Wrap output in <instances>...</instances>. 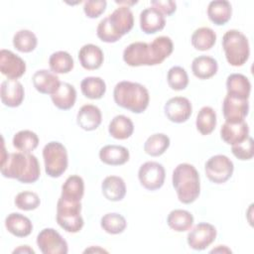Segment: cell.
I'll use <instances>...</instances> for the list:
<instances>
[{"instance_id": "cell-1", "label": "cell", "mask_w": 254, "mask_h": 254, "mask_svg": "<svg viewBox=\"0 0 254 254\" xmlns=\"http://www.w3.org/2000/svg\"><path fill=\"white\" fill-rule=\"evenodd\" d=\"M174 50L171 38L160 36L151 43L135 42L123 51V61L130 66L157 65L162 64Z\"/></svg>"}, {"instance_id": "cell-2", "label": "cell", "mask_w": 254, "mask_h": 254, "mask_svg": "<svg viewBox=\"0 0 254 254\" xmlns=\"http://www.w3.org/2000/svg\"><path fill=\"white\" fill-rule=\"evenodd\" d=\"M1 174L8 179H16L22 184H33L41 175L40 164L36 156L22 152L8 154L1 162Z\"/></svg>"}, {"instance_id": "cell-3", "label": "cell", "mask_w": 254, "mask_h": 254, "mask_svg": "<svg viewBox=\"0 0 254 254\" xmlns=\"http://www.w3.org/2000/svg\"><path fill=\"white\" fill-rule=\"evenodd\" d=\"M113 98L118 106L137 114L144 112L150 101L149 91L143 84L128 80L115 85Z\"/></svg>"}, {"instance_id": "cell-4", "label": "cell", "mask_w": 254, "mask_h": 254, "mask_svg": "<svg viewBox=\"0 0 254 254\" xmlns=\"http://www.w3.org/2000/svg\"><path fill=\"white\" fill-rule=\"evenodd\" d=\"M172 183L179 200L185 204L192 203L200 193L199 174L190 164H179L173 171Z\"/></svg>"}, {"instance_id": "cell-5", "label": "cell", "mask_w": 254, "mask_h": 254, "mask_svg": "<svg viewBox=\"0 0 254 254\" xmlns=\"http://www.w3.org/2000/svg\"><path fill=\"white\" fill-rule=\"evenodd\" d=\"M221 44L226 61L230 65L241 66L248 61L250 56L249 42L240 31L232 29L225 32Z\"/></svg>"}, {"instance_id": "cell-6", "label": "cell", "mask_w": 254, "mask_h": 254, "mask_svg": "<svg viewBox=\"0 0 254 254\" xmlns=\"http://www.w3.org/2000/svg\"><path fill=\"white\" fill-rule=\"evenodd\" d=\"M80 201L74 202L59 198L57 203V222L66 232L76 233L83 227V218L80 214Z\"/></svg>"}, {"instance_id": "cell-7", "label": "cell", "mask_w": 254, "mask_h": 254, "mask_svg": "<svg viewBox=\"0 0 254 254\" xmlns=\"http://www.w3.org/2000/svg\"><path fill=\"white\" fill-rule=\"evenodd\" d=\"M43 158L46 174L51 178L61 177L67 169L68 160L66 149L58 141H51L45 145Z\"/></svg>"}, {"instance_id": "cell-8", "label": "cell", "mask_w": 254, "mask_h": 254, "mask_svg": "<svg viewBox=\"0 0 254 254\" xmlns=\"http://www.w3.org/2000/svg\"><path fill=\"white\" fill-rule=\"evenodd\" d=\"M204 171L210 182L220 185L231 178L234 171V165L227 156L214 155L206 161Z\"/></svg>"}, {"instance_id": "cell-9", "label": "cell", "mask_w": 254, "mask_h": 254, "mask_svg": "<svg viewBox=\"0 0 254 254\" xmlns=\"http://www.w3.org/2000/svg\"><path fill=\"white\" fill-rule=\"evenodd\" d=\"M166 178V172L162 164L149 161L140 166L138 179L141 186L148 190H156L163 187Z\"/></svg>"}, {"instance_id": "cell-10", "label": "cell", "mask_w": 254, "mask_h": 254, "mask_svg": "<svg viewBox=\"0 0 254 254\" xmlns=\"http://www.w3.org/2000/svg\"><path fill=\"white\" fill-rule=\"evenodd\" d=\"M37 245L43 254H66L67 243L54 228H44L37 236Z\"/></svg>"}, {"instance_id": "cell-11", "label": "cell", "mask_w": 254, "mask_h": 254, "mask_svg": "<svg viewBox=\"0 0 254 254\" xmlns=\"http://www.w3.org/2000/svg\"><path fill=\"white\" fill-rule=\"evenodd\" d=\"M216 228L207 222H199L188 233L187 241L193 250H204L216 238Z\"/></svg>"}, {"instance_id": "cell-12", "label": "cell", "mask_w": 254, "mask_h": 254, "mask_svg": "<svg viewBox=\"0 0 254 254\" xmlns=\"http://www.w3.org/2000/svg\"><path fill=\"white\" fill-rule=\"evenodd\" d=\"M164 111L170 121L174 123H184L190 117L192 106L187 97L175 96L166 102Z\"/></svg>"}, {"instance_id": "cell-13", "label": "cell", "mask_w": 254, "mask_h": 254, "mask_svg": "<svg viewBox=\"0 0 254 254\" xmlns=\"http://www.w3.org/2000/svg\"><path fill=\"white\" fill-rule=\"evenodd\" d=\"M0 70L8 79H17L26 72V63L9 50L0 51Z\"/></svg>"}, {"instance_id": "cell-14", "label": "cell", "mask_w": 254, "mask_h": 254, "mask_svg": "<svg viewBox=\"0 0 254 254\" xmlns=\"http://www.w3.org/2000/svg\"><path fill=\"white\" fill-rule=\"evenodd\" d=\"M222 112L226 122L243 121L249 112V101L226 94L222 102Z\"/></svg>"}, {"instance_id": "cell-15", "label": "cell", "mask_w": 254, "mask_h": 254, "mask_svg": "<svg viewBox=\"0 0 254 254\" xmlns=\"http://www.w3.org/2000/svg\"><path fill=\"white\" fill-rule=\"evenodd\" d=\"M108 22L112 30L119 36L129 33L134 26V16L129 7L119 6L112 14L107 16Z\"/></svg>"}, {"instance_id": "cell-16", "label": "cell", "mask_w": 254, "mask_h": 254, "mask_svg": "<svg viewBox=\"0 0 254 254\" xmlns=\"http://www.w3.org/2000/svg\"><path fill=\"white\" fill-rule=\"evenodd\" d=\"M0 96L1 101L5 106L12 108L18 107L24 100V87L17 79H6L1 83Z\"/></svg>"}, {"instance_id": "cell-17", "label": "cell", "mask_w": 254, "mask_h": 254, "mask_svg": "<svg viewBox=\"0 0 254 254\" xmlns=\"http://www.w3.org/2000/svg\"><path fill=\"white\" fill-rule=\"evenodd\" d=\"M32 82L37 91L50 95L54 94L61 84L59 76L48 69L37 70L32 76Z\"/></svg>"}, {"instance_id": "cell-18", "label": "cell", "mask_w": 254, "mask_h": 254, "mask_svg": "<svg viewBox=\"0 0 254 254\" xmlns=\"http://www.w3.org/2000/svg\"><path fill=\"white\" fill-rule=\"evenodd\" d=\"M102 121L100 109L92 104L82 105L76 115L77 125L85 131H93L99 127Z\"/></svg>"}, {"instance_id": "cell-19", "label": "cell", "mask_w": 254, "mask_h": 254, "mask_svg": "<svg viewBox=\"0 0 254 254\" xmlns=\"http://www.w3.org/2000/svg\"><path fill=\"white\" fill-rule=\"evenodd\" d=\"M221 139L229 145H234L244 141L249 137V127L245 120L240 122H226L220 129Z\"/></svg>"}, {"instance_id": "cell-20", "label": "cell", "mask_w": 254, "mask_h": 254, "mask_svg": "<svg viewBox=\"0 0 254 254\" xmlns=\"http://www.w3.org/2000/svg\"><path fill=\"white\" fill-rule=\"evenodd\" d=\"M165 16L154 7L144 9L140 13V28L145 34H155L165 28Z\"/></svg>"}, {"instance_id": "cell-21", "label": "cell", "mask_w": 254, "mask_h": 254, "mask_svg": "<svg viewBox=\"0 0 254 254\" xmlns=\"http://www.w3.org/2000/svg\"><path fill=\"white\" fill-rule=\"evenodd\" d=\"M78 60L81 66L87 70H94L101 66L104 61L102 50L93 44L82 46L78 52Z\"/></svg>"}, {"instance_id": "cell-22", "label": "cell", "mask_w": 254, "mask_h": 254, "mask_svg": "<svg viewBox=\"0 0 254 254\" xmlns=\"http://www.w3.org/2000/svg\"><path fill=\"white\" fill-rule=\"evenodd\" d=\"M5 227L8 232L16 237H26L33 230V224L30 218L18 212L8 214L5 218Z\"/></svg>"}, {"instance_id": "cell-23", "label": "cell", "mask_w": 254, "mask_h": 254, "mask_svg": "<svg viewBox=\"0 0 254 254\" xmlns=\"http://www.w3.org/2000/svg\"><path fill=\"white\" fill-rule=\"evenodd\" d=\"M129 151L120 145H106L99 151V159L109 166L124 165L129 161Z\"/></svg>"}, {"instance_id": "cell-24", "label": "cell", "mask_w": 254, "mask_h": 254, "mask_svg": "<svg viewBox=\"0 0 254 254\" xmlns=\"http://www.w3.org/2000/svg\"><path fill=\"white\" fill-rule=\"evenodd\" d=\"M101 190L104 197L110 201H120L126 194V185L118 176H108L101 184Z\"/></svg>"}, {"instance_id": "cell-25", "label": "cell", "mask_w": 254, "mask_h": 254, "mask_svg": "<svg viewBox=\"0 0 254 254\" xmlns=\"http://www.w3.org/2000/svg\"><path fill=\"white\" fill-rule=\"evenodd\" d=\"M227 94L241 98L248 99L251 92V83L245 75L241 73H231L226 78Z\"/></svg>"}, {"instance_id": "cell-26", "label": "cell", "mask_w": 254, "mask_h": 254, "mask_svg": "<svg viewBox=\"0 0 254 254\" xmlns=\"http://www.w3.org/2000/svg\"><path fill=\"white\" fill-rule=\"evenodd\" d=\"M54 105L61 110L70 109L76 100V90L68 82H61L57 91L51 95Z\"/></svg>"}, {"instance_id": "cell-27", "label": "cell", "mask_w": 254, "mask_h": 254, "mask_svg": "<svg viewBox=\"0 0 254 254\" xmlns=\"http://www.w3.org/2000/svg\"><path fill=\"white\" fill-rule=\"evenodd\" d=\"M232 15V7L230 2L226 0H214L209 2L207 6L208 19L217 26L226 24Z\"/></svg>"}, {"instance_id": "cell-28", "label": "cell", "mask_w": 254, "mask_h": 254, "mask_svg": "<svg viewBox=\"0 0 254 254\" xmlns=\"http://www.w3.org/2000/svg\"><path fill=\"white\" fill-rule=\"evenodd\" d=\"M218 64L215 59L209 56H198L191 63V71L199 79H207L216 74Z\"/></svg>"}, {"instance_id": "cell-29", "label": "cell", "mask_w": 254, "mask_h": 254, "mask_svg": "<svg viewBox=\"0 0 254 254\" xmlns=\"http://www.w3.org/2000/svg\"><path fill=\"white\" fill-rule=\"evenodd\" d=\"M84 194V182L77 175L69 176L62 187L61 197L69 201H80Z\"/></svg>"}, {"instance_id": "cell-30", "label": "cell", "mask_w": 254, "mask_h": 254, "mask_svg": "<svg viewBox=\"0 0 254 254\" xmlns=\"http://www.w3.org/2000/svg\"><path fill=\"white\" fill-rule=\"evenodd\" d=\"M108 132L111 137L118 140H125L131 137L134 132L132 120L125 115H116L110 121Z\"/></svg>"}, {"instance_id": "cell-31", "label": "cell", "mask_w": 254, "mask_h": 254, "mask_svg": "<svg viewBox=\"0 0 254 254\" xmlns=\"http://www.w3.org/2000/svg\"><path fill=\"white\" fill-rule=\"evenodd\" d=\"M167 223L170 228L177 232L188 231L193 224V216L188 210L174 209L169 213L167 217Z\"/></svg>"}, {"instance_id": "cell-32", "label": "cell", "mask_w": 254, "mask_h": 254, "mask_svg": "<svg viewBox=\"0 0 254 254\" xmlns=\"http://www.w3.org/2000/svg\"><path fill=\"white\" fill-rule=\"evenodd\" d=\"M82 94L89 99H100L106 91L105 81L98 76L84 77L80 82Z\"/></svg>"}, {"instance_id": "cell-33", "label": "cell", "mask_w": 254, "mask_h": 254, "mask_svg": "<svg viewBox=\"0 0 254 254\" xmlns=\"http://www.w3.org/2000/svg\"><path fill=\"white\" fill-rule=\"evenodd\" d=\"M192 47L198 51L210 50L216 42L215 32L208 27H201L196 29L190 38Z\"/></svg>"}, {"instance_id": "cell-34", "label": "cell", "mask_w": 254, "mask_h": 254, "mask_svg": "<svg viewBox=\"0 0 254 254\" xmlns=\"http://www.w3.org/2000/svg\"><path fill=\"white\" fill-rule=\"evenodd\" d=\"M12 143L20 152L30 154L38 147L39 137L31 130H21L14 135Z\"/></svg>"}, {"instance_id": "cell-35", "label": "cell", "mask_w": 254, "mask_h": 254, "mask_svg": "<svg viewBox=\"0 0 254 254\" xmlns=\"http://www.w3.org/2000/svg\"><path fill=\"white\" fill-rule=\"evenodd\" d=\"M195 126L201 135L210 134L216 126V113L210 106H203L197 113Z\"/></svg>"}, {"instance_id": "cell-36", "label": "cell", "mask_w": 254, "mask_h": 254, "mask_svg": "<svg viewBox=\"0 0 254 254\" xmlns=\"http://www.w3.org/2000/svg\"><path fill=\"white\" fill-rule=\"evenodd\" d=\"M49 65L54 73H67L73 68L74 63L67 52L58 51L50 56Z\"/></svg>"}, {"instance_id": "cell-37", "label": "cell", "mask_w": 254, "mask_h": 254, "mask_svg": "<svg viewBox=\"0 0 254 254\" xmlns=\"http://www.w3.org/2000/svg\"><path fill=\"white\" fill-rule=\"evenodd\" d=\"M170 147V138L163 133H156L151 135L144 143V151L152 157H159L163 155Z\"/></svg>"}, {"instance_id": "cell-38", "label": "cell", "mask_w": 254, "mask_h": 254, "mask_svg": "<svg viewBox=\"0 0 254 254\" xmlns=\"http://www.w3.org/2000/svg\"><path fill=\"white\" fill-rule=\"evenodd\" d=\"M38 45L36 35L30 30H19L13 37L14 48L21 53H31Z\"/></svg>"}, {"instance_id": "cell-39", "label": "cell", "mask_w": 254, "mask_h": 254, "mask_svg": "<svg viewBox=\"0 0 254 254\" xmlns=\"http://www.w3.org/2000/svg\"><path fill=\"white\" fill-rule=\"evenodd\" d=\"M100 225L109 234H120L126 229L127 221L123 215L116 212H109L101 217Z\"/></svg>"}, {"instance_id": "cell-40", "label": "cell", "mask_w": 254, "mask_h": 254, "mask_svg": "<svg viewBox=\"0 0 254 254\" xmlns=\"http://www.w3.org/2000/svg\"><path fill=\"white\" fill-rule=\"evenodd\" d=\"M167 81L172 89L178 91L183 90L189 84V75L184 67L175 65L168 70Z\"/></svg>"}, {"instance_id": "cell-41", "label": "cell", "mask_w": 254, "mask_h": 254, "mask_svg": "<svg viewBox=\"0 0 254 254\" xmlns=\"http://www.w3.org/2000/svg\"><path fill=\"white\" fill-rule=\"evenodd\" d=\"M14 202L19 209L29 211V210L36 209L40 205L41 200L39 195L36 192L25 190V191L19 192L16 195Z\"/></svg>"}, {"instance_id": "cell-42", "label": "cell", "mask_w": 254, "mask_h": 254, "mask_svg": "<svg viewBox=\"0 0 254 254\" xmlns=\"http://www.w3.org/2000/svg\"><path fill=\"white\" fill-rule=\"evenodd\" d=\"M231 152L232 154L241 161H247L253 158L254 151H253V139L249 136L244 141L231 145Z\"/></svg>"}, {"instance_id": "cell-43", "label": "cell", "mask_w": 254, "mask_h": 254, "mask_svg": "<svg viewBox=\"0 0 254 254\" xmlns=\"http://www.w3.org/2000/svg\"><path fill=\"white\" fill-rule=\"evenodd\" d=\"M97 37L104 43H115L121 39V36L116 34L109 25L107 17L103 18L97 26L96 29Z\"/></svg>"}, {"instance_id": "cell-44", "label": "cell", "mask_w": 254, "mask_h": 254, "mask_svg": "<svg viewBox=\"0 0 254 254\" xmlns=\"http://www.w3.org/2000/svg\"><path fill=\"white\" fill-rule=\"evenodd\" d=\"M107 2L105 0H88L84 2L83 12L86 17L95 19L99 17L106 9Z\"/></svg>"}, {"instance_id": "cell-45", "label": "cell", "mask_w": 254, "mask_h": 254, "mask_svg": "<svg viewBox=\"0 0 254 254\" xmlns=\"http://www.w3.org/2000/svg\"><path fill=\"white\" fill-rule=\"evenodd\" d=\"M151 5L164 16H170L177 10V4L175 1L172 0H152Z\"/></svg>"}, {"instance_id": "cell-46", "label": "cell", "mask_w": 254, "mask_h": 254, "mask_svg": "<svg viewBox=\"0 0 254 254\" xmlns=\"http://www.w3.org/2000/svg\"><path fill=\"white\" fill-rule=\"evenodd\" d=\"M13 253H32V254H35V251L29 245H21L18 248L14 249Z\"/></svg>"}, {"instance_id": "cell-47", "label": "cell", "mask_w": 254, "mask_h": 254, "mask_svg": "<svg viewBox=\"0 0 254 254\" xmlns=\"http://www.w3.org/2000/svg\"><path fill=\"white\" fill-rule=\"evenodd\" d=\"M232 251L225 245H218L216 248H213L210 253H231Z\"/></svg>"}, {"instance_id": "cell-48", "label": "cell", "mask_w": 254, "mask_h": 254, "mask_svg": "<svg viewBox=\"0 0 254 254\" xmlns=\"http://www.w3.org/2000/svg\"><path fill=\"white\" fill-rule=\"evenodd\" d=\"M115 3H117V4H119V5H124V6H126V7H129V6H131V5L136 4L137 1H131V2H129V1H115Z\"/></svg>"}, {"instance_id": "cell-49", "label": "cell", "mask_w": 254, "mask_h": 254, "mask_svg": "<svg viewBox=\"0 0 254 254\" xmlns=\"http://www.w3.org/2000/svg\"><path fill=\"white\" fill-rule=\"evenodd\" d=\"M107 252L106 250H104V249H102V248H94V247H91V248H88V249H86V250H84V253H86V252Z\"/></svg>"}]
</instances>
